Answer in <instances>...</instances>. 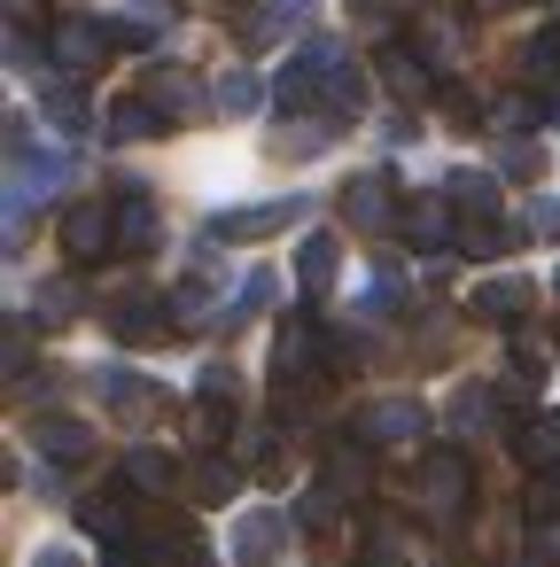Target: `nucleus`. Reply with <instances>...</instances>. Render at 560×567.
Instances as JSON below:
<instances>
[{"instance_id": "1", "label": "nucleus", "mask_w": 560, "mask_h": 567, "mask_svg": "<svg viewBox=\"0 0 560 567\" xmlns=\"http://www.w3.org/2000/svg\"><path fill=\"white\" fill-rule=\"evenodd\" d=\"M413 489H420V505H428V513H444V520H451V513L467 505L475 474H467V458H459V451H428V458L413 466Z\"/></svg>"}, {"instance_id": "2", "label": "nucleus", "mask_w": 560, "mask_h": 567, "mask_svg": "<svg viewBox=\"0 0 560 567\" xmlns=\"http://www.w3.org/2000/svg\"><path fill=\"white\" fill-rule=\"evenodd\" d=\"M118 48H125V32L102 24V17H63V24H55V55H63L71 71H102Z\"/></svg>"}, {"instance_id": "3", "label": "nucleus", "mask_w": 560, "mask_h": 567, "mask_svg": "<svg viewBox=\"0 0 560 567\" xmlns=\"http://www.w3.org/2000/svg\"><path fill=\"white\" fill-rule=\"evenodd\" d=\"M343 218L366 226V234H374V226H397V179H389V172H358V179L343 187Z\"/></svg>"}, {"instance_id": "4", "label": "nucleus", "mask_w": 560, "mask_h": 567, "mask_svg": "<svg viewBox=\"0 0 560 567\" xmlns=\"http://www.w3.org/2000/svg\"><path fill=\"white\" fill-rule=\"evenodd\" d=\"M110 241H118V218H110L102 203H79V210H63V257H79V265H102V257H110Z\"/></svg>"}, {"instance_id": "5", "label": "nucleus", "mask_w": 560, "mask_h": 567, "mask_svg": "<svg viewBox=\"0 0 560 567\" xmlns=\"http://www.w3.org/2000/svg\"><path fill=\"white\" fill-rule=\"evenodd\" d=\"M133 94H141L149 110H164V125H180V117H195V110H203V86H195L187 71H172V63H156Z\"/></svg>"}, {"instance_id": "6", "label": "nucleus", "mask_w": 560, "mask_h": 567, "mask_svg": "<svg viewBox=\"0 0 560 567\" xmlns=\"http://www.w3.org/2000/svg\"><path fill=\"white\" fill-rule=\"evenodd\" d=\"M172 303H156V296H125V303H110V327H118V342H164L172 334Z\"/></svg>"}, {"instance_id": "7", "label": "nucleus", "mask_w": 560, "mask_h": 567, "mask_svg": "<svg viewBox=\"0 0 560 567\" xmlns=\"http://www.w3.org/2000/svg\"><path fill=\"white\" fill-rule=\"evenodd\" d=\"M296 210H304V203H265V210H226V218H211V241H265V234H281V226H296Z\"/></svg>"}, {"instance_id": "8", "label": "nucleus", "mask_w": 560, "mask_h": 567, "mask_svg": "<svg viewBox=\"0 0 560 567\" xmlns=\"http://www.w3.org/2000/svg\"><path fill=\"white\" fill-rule=\"evenodd\" d=\"M94 389H102V404L118 412V420H156L164 412V389H149V381H133V373H94Z\"/></svg>"}, {"instance_id": "9", "label": "nucleus", "mask_w": 560, "mask_h": 567, "mask_svg": "<svg viewBox=\"0 0 560 567\" xmlns=\"http://www.w3.org/2000/svg\"><path fill=\"white\" fill-rule=\"evenodd\" d=\"M397 234H405L413 249H444V241H451V210H444V195L405 203V210H397Z\"/></svg>"}, {"instance_id": "10", "label": "nucleus", "mask_w": 560, "mask_h": 567, "mask_svg": "<svg viewBox=\"0 0 560 567\" xmlns=\"http://www.w3.org/2000/svg\"><path fill=\"white\" fill-rule=\"evenodd\" d=\"M32 443H40L48 458H63V466H86V451H94V435H86L79 420H55V412L32 420Z\"/></svg>"}, {"instance_id": "11", "label": "nucleus", "mask_w": 560, "mask_h": 567, "mask_svg": "<svg viewBox=\"0 0 560 567\" xmlns=\"http://www.w3.org/2000/svg\"><path fill=\"white\" fill-rule=\"evenodd\" d=\"M482 327H506V319H521L529 311V288L521 280H490V288H475V303H467Z\"/></svg>"}, {"instance_id": "12", "label": "nucleus", "mask_w": 560, "mask_h": 567, "mask_svg": "<svg viewBox=\"0 0 560 567\" xmlns=\"http://www.w3.org/2000/svg\"><path fill=\"white\" fill-rule=\"evenodd\" d=\"M234 559H242V567H281V520H273V513L242 520V536H234Z\"/></svg>"}, {"instance_id": "13", "label": "nucleus", "mask_w": 560, "mask_h": 567, "mask_svg": "<svg viewBox=\"0 0 560 567\" xmlns=\"http://www.w3.org/2000/svg\"><path fill=\"white\" fill-rule=\"evenodd\" d=\"M304 17H312V0H257V17L242 24V40L265 48V40H281L288 24H304Z\"/></svg>"}, {"instance_id": "14", "label": "nucleus", "mask_w": 560, "mask_h": 567, "mask_svg": "<svg viewBox=\"0 0 560 567\" xmlns=\"http://www.w3.org/2000/svg\"><path fill=\"white\" fill-rule=\"evenodd\" d=\"M335 257H343V249H335V234H312V241L296 249V272H304V288H312V296H327V288H335Z\"/></svg>"}, {"instance_id": "15", "label": "nucleus", "mask_w": 560, "mask_h": 567, "mask_svg": "<svg viewBox=\"0 0 560 567\" xmlns=\"http://www.w3.org/2000/svg\"><path fill=\"white\" fill-rule=\"evenodd\" d=\"M149 133H164V110H149L141 94H125L110 110V141H149Z\"/></svg>"}, {"instance_id": "16", "label": "nucleus", "mask_w": 560, "mask_h": 567, "mask_svg": "<svg viewBox=\"0 0 560 567\" xmlns=\"http://www.w3.org/2000/svg\"><path fill=\"white\" fill-rule=\"evenodd\" d=\"M521 79H537V86H560V24H544V32L521 48Z\"/></svg>"}, {"instance_id": "17", "label": "nucleus", "mask_w": 560, "mask_h": 567, "mask_svg": "<svg viewBox=\"0 0 560 567\" xmlns=\"http://www.w3.org/2000/svg\"><path fill=\"white\" fill-rule=\"evenodd\" d=\"M125 482H141V489L172 497V489H180V466H172L164 451H133V458H125Z\"/></svg>"}, {"instance_id": "18", "label": "nucleus", "mask_w": 560, "mask_h": 567, "mask_svg": "<svg viewBox=\"0 0 560 567\" xmlns=\"http://www.w3.org/2000/svg\"><path fill=\"white\" fill-rule=\"evenodd\" d=\"M513 241H521V226H498V218L459 226V249H467V257H498V249H513Z\"/></svg>"}, {"instance_id": "19", "label": "nucleus", "mask_w": 560, "mask_h": 567, "mask_svg": "<svg viewBox=\"0 0 560 567\" xmlns=\"http://www.w3.org/2000/svg\"><path fill=\"white\" fill-rule=\"evenodd\" d=\"M118 249H156V210H149V195H133V210H118Z\"/></svg>"}, {"instance_id": "20", "label": "nucleus", "mask_w": 560, "mask_h": 567, "mask_svg": "<svg viewBox=\"0 0 560 567\" xmlns=\"http://www.w3.org/2000/svg\"><path fill=\"white\" fill-rule=\"evenodd\" d=\"M358 435H420V404H374L358 420Z\"/></svg>"}, {"instance_id": "21", "label": "nucleus", "mask_w": 560, "mask_h": 567, "mask_svg": "<svg viewBox=\"0 0 560 567\" xmlns=\"http://www.w3.org/2000/svg\"><path fill=\"white\" fill-rule=\"evenodd\" d=\"M521 458L529 466H560V420H529L521 427Z\"/></svg>"}, {"instance_id": "22", "label": "nucleus", "mask_w": 560, "mask_h": 567, "mask_svg": "<svg viewBox=\"0 0 560 567\" xmlns=\"http://www.w3.org/2000/svg\"><path fill=\"white\" fill-rule=\"evenodd\" d=\"M257 102H265V86H257L250 71H234V79H218V110H226V117H250Z\"/></svg>"}, {"instance_id": "23", "label": "nucleus", "mask_w": 560, "mask_h": 567, "mask_svg": "<svg viewBox=\"0 0 560 567\" xmlns=\"http://www.w3.org/2000/svg\"><path fill=\"white\" fill-rule=\"evenodd\" d=\"M335 505H343V489H335V482H327V489H312V497L296 505V528H312V536H327V528H335Z\"/></svg>"}, {"instance_id": "24", "label": "nucleus", "mask_w": 560, "mask_h": 567, "mask_svg": "<svg viewBox=\"0 0 560 567\" xmlns=\"http://www.w3.org/2000/svg\"><path fill=\"white\" fill-rule=\"evenodd\" d=\"M48 117H55L63 133H86V94H79V86H48Z\"/></svg>"}, {"instance_id": "25", "label": "nucleus", "mask_w": 560, "mask_h": 567, "mask_svg": "<svg viewBox=\"0 0 560 567\" xmlns=\"http://www.w3.org/2000/svg\"><path fill=\"white\" fill-rule=\"evenodd\" d=\"M381 71H389V86H397V94H428V63H413V55H397V48H389V55H381Z\"/></svg>"}, {"instance_id": "26", "label": "nucleus", "mask_w": 560, "mask_h": 567, "mask_svg": "<svg viewBox=\"0 0 560 567\" xmlns=\"http://www.w3.org/2000/svg\"><path fill=\"white\" fill-rule=\"evenodd\" d=\"M366 474H374V466H366V451H358V443H343V451H335V489H366Z\"/></svg>"}, {"instance_id": "27", "label": "nucleus", "mask_w": 560, "mask_h": 567, "mask_svg": "<svg viewBox=\"0 0 560 567\" xmlns=\"http://www.w3.org/2000/svg\"><path fill=\"white\" fill-rule=\"evenodd\" d=\"M490 195H498V187H490L482 172H459V179H451V203H467V210H490Z\"/></svg>"}, {"instance_id": "28", "label": "nucleus", "mask_w": 560, "mask_h": 567, "mask_svg": "<svg viewBox=\"0 0 560 567\" xmlns=\"http://www.w3.org/2000/svg\"><path fill=\"white\" fill-rule=\"evenodd\" d=\"M521 513H529V528H544V520H560V482H537Z\"/></svg>"}, {"instance_id": "29", "label": "nucleus", "mask_w": 560, "mask_h": 567, "mask_svg": "<svg viewBox=\"0 0 560 567\" xmlns=\"http://www.w3.org/2000/svg\"><path fill=\"white\" fill-rule=\"evenodd\" d=\"M343 9H350L358 24H397V17H405V0H343Z\"/></svg>"}, {"instance_id": "30", "label": "nucleus", "mask_w": 560, "mask_h": 567, "mask_svg": "<svg viewBox=\"0 0 560 567\" xmlns=\"http://www.w3.org/2000/svg\"><path fill=\"white\" fill-rule=\"evenodd\" d=\"M226 489H234V474H226V466H195V497H211V505H218Z\"/></svg>"}, {"instance_id": "31", "label": "nucleus", "mask_w": 560, "mask_h": 567, "mask_svg": "<svg viewBox=\"0 0 560 567\" xmlns=\"http://www.w3.org/2000/svg\"><path fill=\"white\" fill-rule=\"evenodd\" d=\"M506 172H513V179H537V172H544V156H537V148H521V141H513V156H506Z\"/></svg>"}, {"instance_id": "32", "label": "nucleus", "mask_w": 560, "mask_h": 567, "mask_svg": "<svg viewBox=\"0 0 560 567\" xmlns=\"http://www.w3.org/2000/svg\"><path fill=\"white\" fill-rule=\"evenodd\" d=\"M71 303H79V296H71V288H48V296H40V319H63V311H71Z\"/></svg>"}, {"instance_id": "33", "label": "nucleus", "mask_w": 560, "mask_h": 567, "mask_svg": "<svg viewBox=\"0 0 560 567\" xmlns=\"http://www.w3.org/2000/svg\"><path fill=\"white\" fill-rule=\"evenodd\" d=\"M9 9L24 17V32H32V17H40V0H9Z\"/></svg>"}, {"instance_id": "34", "label": "nucleus", "mask_w": 560, "mask_h": 567, "mask_svg": "<svg viewBox=\"0 0 560 567\" xmlns=\"http://www.w3.org/2000/svg\"><path fill=\"white\" fill-rule=\"evenodd\" d=\"M32 567H71V551H40V559H32Z\"/></svg>"}, {"instance_id": "35", "label": "nucleus", "mask_w": 560, "mask_h": 567, "mask_svg": "<svg viewBox=\"0 0 560 567\" xmlns=\"http://www.w3.org/2000/svg\"><path fill=\"white\" fill-rule=\"evenodd\" d=\"M544 117H552V125H560V94H552V102H544Z\"/></svg>"}, {"instance_id": "36", "label": "nucleus", "mask_w": 560, "mask_h": 567, "mask_svg": "<svg viewBox=\"0 0 560 567\" xmlns=\"http://www.w3.org/2000/svg\"><path fill=\"white\" fill-rule=\"evenodd\" d=\"M195 567H211V559H195Z\"/></svg>"}]
</instances>
